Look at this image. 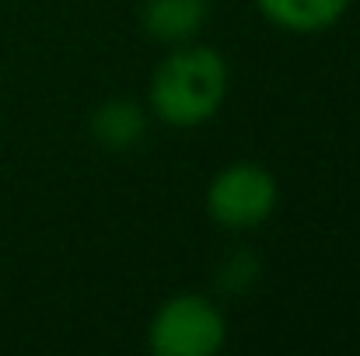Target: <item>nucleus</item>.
Instances as JSON below:
<instances>
[{"instance_id": "5", "label": "nucleus", "mask_w": 360, "mask_h": 356, "mask_svg": "<svg viewBox=\"0 0 360 356\" xmlns=\"http://www.w3.org/2000/svg\"><path fill=\"white\" fill-rule=\"evenodd\" d=\"M262 18L294 35H315L343 21L354 0H255Z\"/></svg>"}, {"instance_id": "6", "label": "nucleus", "mask_w": 360, "mask_h": 356, "mask_svg": "<svg viewBox=\"0 0 360 356\" xmlns=\"http://www.w3.org/2000/svg\"><path fill=\"white\" fill-rule=\"evenodd\" d=\"M147 136V112L133 98H109L91 112V140L105 150H129Z\"/></svg>"}, {"instance_id": "1", "label": "nucleus", "mask_w": 360, "mask_h": 356, "mask_svg": "<svg viewBox=\"0 0 360 356\" xmlns=\"http://www.w3.org/2000/svg\"><path fill=\"white\" fill-rule=\"evenodd\" d=\"M228 95V63L217 49L182 42L150 74L147 105L165 126L193 129L221 112Z\"/></svg>"}, {"instance_id": "3", "label": "nucleus", "mask_w": 360, "mask_h": 356, "mask_svg": "<svg viewBox=\"0 0 360 356\" xmlns=\"http://www.w3.org/2000/svg\"><path fill=\"white\" fill-rule=\"evenodd\" d=\"M280 199L276 175L255 161H235L214 175L207 185V213L228 231L262 228Z\"/></svg>"}, {"instance_id": "4", "label": "nucleus", "mask_w": 360, "mask_h": 356, "mask_svg": "<svg viewBox=\"0 0 360 356\" xmlns=\"http://www.w3.org/2000/svg\"><path fill=\"white\" fill-rule=\"evenodd\" d=\"M207 14H210L207 0H143L140 21L154 42L182 46L200 35V28L207 25Z\"/></svg>"}, {"instance_id": "7", "label": "nucleus", "mask_w": 360, "mask_h": 356, "mask_svg": "<svg viewBox=\"0 0 360 356\" xmlns=\"http://www.w3.org/2000/svg\"><path fill=\"white\" fill-rule=\"evenodd\" d=\"M255 272H259L255 258H252L248 251H238V255H231V262L221 269V283H224L228 290H245V286L255 279Z\"/></svg>"}, {"instance_id": "2", "label": "nucleus", "mask_w": 360, "mask_h": 356, "mask_svg": "<svg viewBox=\"0 0 360 356\" xmlns=\"http://www.w3.org/2000/svg\"><path fill=\"white\" fill-rule=\"evenodd\" d=\"M224 311L207 294L168 297L147 325V350L154 356H214L224 350Z\"/></svg>"}]
</instances>
